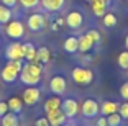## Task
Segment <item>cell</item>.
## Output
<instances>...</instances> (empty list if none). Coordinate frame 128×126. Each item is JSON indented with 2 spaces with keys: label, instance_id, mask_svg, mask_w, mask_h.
Returning a JSON list of instances; mask_svg holds the SVG:
<instances>
[{
  "label": "cell",
  "instance_id": "obj_1",
  "mask_svg": "<svg viewBox=\"0 0 128 126\" xmlns=\"http://www.w3.org/2000/svg\"><path fill=\"white\" fill-rule=\"evenodd\" d=\"M41 74H43V64L36 62V61H31L26 62L23 66V69L20 71L18 79L22 80V84L25 85H38L40 80H41Z\"/></svg>",
  "mask_w": 128,
  "mask_h": 126
},
{
  "label": "cell",
  "instance_id": "obj_2",
  "mask_svg": "<svg viewBox=\"0 0 128 126\" xmlns=\"http://www.w3.org/2000/svg\"><path fill=\"white\" fill-rule=\"evenodd\" d=\"M71 77L77 85H90L94 82V72L87 67H74L71 71Z\"/></svg>",
  "mask_w": 128,
  "mask_h": 126
},
{
  "label": "cell",
  "instance_id": "obj_3",
  "mask_svg": "<svg viewBox=\"0 0 128 126\" xmlns=\"http://www.w3.org/2000/svg\"><path fill=\"white\" fill-rule=\"evenodd\" d=\"M5 34H7L10 39H20L25 34V25H23L20 20H10V21L5 25Z\"/></svg>",
  "mask_w": 128,
  "mask_h": 126
},
{
  "label": "cell",
  "instance_id": "obj_4",
  "mask_svg": "<svg viewBox=\"0 0 128 126\" xmlns=\"http://www.w3.org/2000/svg\"><path fill=\"white\" fill-rule=\"evenodd\" d=\"M40 98H41V90L38 89L36 85H30V87H26V89L23 90L22 100H23V103L28 105V107L36 105L38 102H40Z\"/></svg>",
  "mask_w": 128,
  "mask_h": 126
},
{
  "label": "cell",
  "instance_id": "obj_5",
  "mask_svg": "<svg viewBox=\"0 0 128 126\" xmlns=\"http://www.w3.org/2000/svg\"><path fill=\"white\" fill-rule=\"evenodd\" d=\"M5 57L8 61H23L25 59V52H23V43L13 41L12 44L7 46L5 49Z\"/></svg>",
  "mask_w": 128,
  "mask_h": 126
},
{
  "label": "cell",
  "instance_id": "obj_6",
  "mask_svg": "<svg viewBox=\"0 0 128 126\" xmlns=\"http://www.w3.org/2000/svg\"><path fill=\"white\" fill-rule=\"evenodd\" d=\"M80 113H82L84 118H94V116H97L100 113V105L94 98H87L80 105Z\"/></svg>",
  "mask_w": 128,
  "mask_h": 126
},
{
  "label": "cell",
  "instance_id": "obj_7",
  "mask_svg": "<svg viewBox=\"0 0 128 126\" xmlns=\"http://www.w3.org/2000/svg\"><path fill=\"white\" fill-rule=\"evenodd\" d=\"M26 26H28V30L38 33L46 26V16L41 15V13H31L26 20Z\"/></svg>",
  "mask_w": 128,
  "mask_h": 126
},
{
  "label": "cell",
  "instance_id": "obj_8",
  "mask_svg": "<svg viewBox=\"0 0 128 126\" xmlns=\"http://www.w3.org/2000/svg\"><path fill=\"white\" fill-rule=\"evenodd\" d=\"M66 89H68V82H66V77H62V75H54L49 82V90L54 95H62Z\"/></svg>",
  "mask_w": 128,
  "mask_h": 126
},
{
  "label": "cell",
  "instance_id": "obj_9",
  "mask_svg": "<svg viewBox=\"0 0 128 126\" xmlns=\"http://www.w3.org/2000/svg\"><path fill=\"white\" fill-rule=\"evenodd\" d=\"M82 23H84V15L79 10L69 11L68 16H66V25H68L69 28H72V30H79L80 26H82Z\"/></svg>",
  "mask_w": 128,
  "mask_h": 126
},
{
  "label": "cell",
  "instance_id": "obj_10",
  "mask_svg": "<svg viewBox=\"0 0 128 126\" xmlns=\"http://www.w3.org/2000/svg\"><path fill=\"white\" fill-rule=\"evenodd\" d=\"M61 110L66 113L68 118H74V116H77V111L80 110V107L74 98H66L62 102V105H61Z\"/></svg>",
  "mask_w": 128,
  "mask_h": 126
},
{
  "label": "cell",
  "instance_id": "obj_11",
  "mask_svg": "<svg viewBox=\"0 0 128 126\" xmlns=\"http://www.w3.org/2000/svg\"><path fill=\"white\" fill-rule=\"evenodd\" d=\"M46 118H48V121H49L51 126H61V125L66 123L68 116H66V113H64L61 108H58V110H54V111L46 113Z\"/></svg>",
  "mask_w": 128,
  "mask_h": 126
},
{
  "label": "cell",
  "instance_id": "obj_12",
  "mask_svg": "<svg viewBox=\"0 0 128 126\" xmlns=\"http://www.w3.org/2000/svg\"><path fill=\"white\" fill-rule=\"evenodd\" d=\"M18 75H20V71H16L12 64L7 62V66H5L4 71H2V80L7 82V84H13V82L18 79Z\"/></svg>",
  "mask_w": 128,
  "mask_h": 126
},
{
  "label": "cell",
  "instance_id": "obj_13",
  "mask_svg": "<svg viewBox=\"0 0 128 126\" xmlns=\"http://www.w3.org/2000/svg\"><path fill=\"white\" fill-rule=\"evenodd\" d=\"M41 5L46 11L49 13H56V11L62 10L66 5V0H41Z\"/></svg>",
  "mask_w": 128,
  "mask_h": 126
},
{
  "label": "cell",
  "instance_id": "obj_14",
  "mask_svg": "<svg viewBox=\"0 0 128 126\" xmlns=\"http://www.w3.org/2000/svg\"><path fill=\"white\" fill-rule=\"evenodd\" d=\"M118 108H120V105L117 102L105 100V102H102V105H100V113L104 116H108V115H113V113H118Z\"/></svg>",
  "mask_w": 128,
  "mask_h": 126
},
{
  "label": "cell",
  "instance_id": "obj_15",
  "mask_svg": "<svg viewBox=\"0 0 128 126\" xmlns=\"http://www.w3.org/2000/svg\"><path fill=\"white\" fill-rule=\"evenodd\" d=\"M107 7L108 5L104 0H90V8H92V13L95 16H104L107 13Z\"/></svg>",
  "mask_w": 128,
  "mask_h": 126
},
{
  "label": "cell",
  "instance_id": "obj_16",
  "mask_svg": "<svg viewBox=\"0 0 128 126\" xmlns=\"http://www.w3.org/2000/svg\"><path fill=\"white\" fill-rule=\"evenodd\" d=\"M77 44H79V51L80 52H89V51H92V48L95 46L94 41L87 36V34H80V36L77 38Z\"/></svg>",
  "mask_w": 128,
  "mask_h": 126
},
{
  "label": "cell",
  "instance_id": "obj_17",
  "mask_svg": "<svg viewBox=\"0 0 128 126\" xmlns=\"http://www.w3.org/2000/svg\"><path fill=\"white\" fill-rule=\"evenodd\" d=\"M7 103H8V110H10L12 113H15V115L22 113V110H23V100L20 98V97H12Z\"/></svg>",
  "mask_w": 128,
  "mask_h": 126
},
{
  "label": "cell",
  "instance_id": "obj_18",
  "mask_svg": "<svg viewBox=\"0 0 128 126\" xmlns=\"http://www.w3.org/2000/svg\"><path fill=\"white\" fill-rule=\"evenodd\" d=\"M61 105H62V100H61L59 97H49L48 100L44 102V111L46 113L54 111V110H58V108H61Z\"/></svg>",
  "mask_w": 128,
  "mask_h": 126
},
{
  "label": "cell",
  "instance_id": "obj_19",
  "mask_svg": "<svg viewBox=\"0 0 128 126\" xmlns=\"http://www.w3.org/2000/svg\"><path fill=\"white\" fill-rule=\"evenodd\" d=\"M64 51L69 52V54H72V52L79 51V44H77V38L76 36H69L64 39V44H62Z\"/></svg>",
  "mask_w": 128,
  "mask_h": 126
},
{
  "label": "cell",
  "instance_id": "obj_20",
  "mask_svg": "<svg viewBox=\"0 0 128 126\" xmlns=\"http://www.w3.org/2000/svg\"><path fill=\"white\" fill-rule=\"evenodd\" d=\"M23 52H25V59L28 62L31 61H36V48L31 43H23Z\"/></svg>",
  "mask_w": 128,
  "mask_h": 126
},
{
  "label": "cell",
  "instance_id": "obj_21",
  "mask_svg": "<svg viewBox=\"0 0 128 126\" xmlns=\"http://www.w3.org/2000/svg\"><path fill=\"white\" fill-rule=\"evenodd\" d=\"M0 126H18V116L15 113L8 111L5 116L0 118Z\"/></svg>",
  "mask_w": 128,
  "mask_h": 126
},
{
  "label": "cell",
  "instance_id": "obj_22",
  "mask_svg": "<svg viewBox=\"0 0 128 126\" xmlns=\"http://www.w3.org/2000/svg\"><path fill=\"white\" fill-rule=\"evenodd\" d=\"M51 59V52H49L48 48H38L36 49V62H41V64H46L48 61Z\"/></svg>",
  "mask_w": 128,
  "mask_h": 126
},
{
  "label": "cell",
  "instance_id": "obj_23",
  "mask_svg": "<svg viewBox=\"0 0 128 126\" xmlns=\"http://www.w3.org/2000/svg\"><path fill=\"white\" fill-rule=\"evenodd\" d=\"M117 21H118L117 16L113 15V13H108V11L102 16V23H104L105 28H115V26H117Z\"/></svg>",
  "mask_w": 128,
  "mask_h": 126
},
{
  "label": "cell",
  "instance_id": "obj_24",
  "mask_svg": "<svg viewBox=\"0 0 128 126\" xmlns=\"http://www.w3.org/2000/svg\"><path fill=\"white\" fill-rule=\"evenodd\" d=\"M10 20H12V8L5 7V5H0V23L7 25Z\"/></svg>",
  "mask_w": 128,
  "mask_h": 126
},
{
  "label": "cell",
  "instance_id": "obj_25",
  "mask_svg": "<svg viewBox=\"0 0 128 126\" xmlns=\"http://www.w3.org/2000/svg\"><path fill=\"white\" fill-rule=\"evenodd\" d=\"M122 116L120 113H113V115H108L107 116V123H108V126H122Z\"/></svg>",
  "mask_w": 128,
  "mask_h": 126
},
{
  "label": "cell",
  "instance_id": "obj_26",
  "mask_svg": "<svg viewBox=\"0 0 128 126\" xmlns=\"http://www.w3.org/2000/svg\"><path fill=\"white\" fill-rule=\"evenodd\" d=\"M118 66H120L122 69H125V71L128 69V49L118 54Z\"/></svg>",
  "mask_w": 128,
  "mask_h": 126
},
{
  "label": "cell",
  "instance_id": "obj_27",
  "mask_svg": "<svg viewBox=\"0 0 128 126\" xmlns=\"http://www.w3.org/2000/svg\"><path fill=\"white\" fill-rule=\"evenodd\" d=\"M87 36L90 38L92 41H94V44H98V43H100V39H102V36H100V33H98L97 30H89L87 31Z\"/></svg>",
  "mask_w": 128,
  "mask_h": 126
},
{
  "label": "cell",
  "instance_id": "obj_28",
  "mask_svg": "<svg viewBox=\"0 0 128 126\" xmlns=\"http://www.w3.org/2000/svg\"><path fill=\"white\" fill-rule=\"evenodd\" d=\"M18 2L22 3L23 8H33V7H36L41 0H18Z\"/></svg>",
  "mask_w": 128,
  "mask_h": 126
},
{
  "label": "cell",
  "instance_id": "obj_29",
  "mask_svg": "<svg viewBox=\"0 0 128 126\" xmlns=\"http://www.w3.org/2000/svg\"><path fill=\"white\" fill-rule=\"evenodd\" d=\"M118 113H120V116L123 120H128V102H125V103L120 105V108H118Z\"/></svg>",
  "mask_w": 128,
  "mask_h": 126
},
{
  "label": "cell",
  "instance_id": "obj_30",
  "mask_svg": "<svg viewBox=\"0 0 128 126\" xmlns=\"http://www.w3.org/2000/svg\"><path fill=\"white\" fill-rule=\"evenodd\" d=\"M120 95H122V98H123L125 102H128V80L125 82V84H122V87H120Z\"/></svg>",
  "mask_w": 128,
  "mask_h": 126
},
{
  "label": "cell",
  "instance_id": "obj_31",
  "mask_svg": "<svg viewBox=\"0 0 128 126\" xmlns=\"http://www.w3.org/2000/svg\"><path fill=\"white\" fill-rule=\"evenodd\" d=\"M8 103L7 102H0V118H2V116H5L8 113Z\"/></svg>",
  "mask_w": 128,
  "mask_h": 126
},
{
  "label": "cell",
  "instance_id": "obj_32",
  "mask_svg": "<svg viewBox=\"0 0 128 126\" xmlns=\"http://www.w3.org/2000/svg\"><path fill=\"white\" fill-rule=\"evenodd\" d=\"M34 126H51L48 121V118H38L36 123H34Z\"/></svg>",
  "mask_w": 128,
  "mask_h": 126
},
{
  "label": "cell",
  "instance_id": "obj_33",
  "mask_svg": "<svg viewBox=\"0 0 128 126\" xmlns=\"http://www.w3.org/2000/svg\"><path fill=\"white\" fill-rule=\"evenodd\" d=\"M16 3H18V0H2V5H5L8 8H13Z\"/></svg>",
  "mask_w": 128,
  "mask_h": 126
},
{
  "label": "cell",
  "instance_id": "obj_34",
  "mask_svg": "<svg viewBox=\"0 0 128 126\" xmlns=\"http://www.w3.org/2000/svg\"><path fill=\"white\" fill-rule=\"evenodd\" d=\"M95 125H97V126H108V123H107V116L102 115L100 118L97 120V123H95Z\"/></svg>",
  "mask_w": 128,
  "mask_h": 126
},
{
  "label": "cell",
  "instance_id": "obj_35",
  "mask_svg": "<svg viewBox=\"0 0 128 126\" xmlns=\"http://www.w3.org/2000/svg\"><path fill=\"white\" fill-rule=\"evenodd\" d=\"M56 25H58V26H62V25H64V20H62V18H58V20H56Z\"/></svg>",
  "mask_w": 128,
  "mask_h": 126
},
{
  "label": "cell",
  "instance_id": "obj_36",
  "mask_svg": "<svg viewBox=\"0 0 128 126\" xmlns=\"http://www.w3.org/2000/svg\"><path fill=\"white\" fill-rule=\"evenodd\" d=\"M51 30H54V31L58 30V25H56V23H51Z\"/></svg>",
  "mask_w": 128,
  "mask_h": 126
},
{
  "label": "cell",
  "instance_id": "obj_37",
  "mask_svg": "<svg viewBox=\"0 0 128 126\" xmlns=\"http://www.w3.org/2000/svg\"><path fill=\"white\" fill-rule=\"evenodd\" d=\"M125 46H126V49H128V34L125 36Z\"/></svg>",
  "mask_w": 128,
  "mask_h": 126
},
{
  "label": "cell",
  "instance_id": "obj_38",
  "mask_svg": "<svg viewBox=\"0 0 128 126\" xmlns=\"http://www.w3.org/2000/svg\"><path fill=\"white\" fill-rule=\"evenodd\" d=\"M104 2H105V3H107V5H108V3H110V2H112V0H104Z\"/></svg>",
  "mask_w": 128,
  "mask_h": 126
},
{
  "label": "cell",
  "instance_id": "obj_39",
  "mask_svg": "<svg viewBox=\"0 0 128 126\" xmlns=\"http://www.w3.org/2000/svg\"><path fill=\"white\" fill-rule=\"evenodd\" d=\"M61 126H71V125H69V123H64V125H61Z\"/></svg>",
  "mask_w": 128,
  "mask_h": 126
},
{
  "label": "cell",
  "instance_id": "obj_40",
  "mask_svg": "<svg viewBox=\"0 0 128 126\" xmlns=\"http://www.w3.org/2000/svg\"><path fill=\"white\" fill-rule=\"evenodd\" d=\"M126 75H128V69H126Z\"/></svg>",
  "mask_w": 128,
  "mask_h": 126
},
{
  "label": "cell",
  "instance_id": "obj_41",
  "mask_svg": "<svg viewBox=\"0 0 128 126\" xmlns=\"http://www.w3.org/2000/svg\"><path fill=\"white\" fill-rule=\"evenodd\" d=\"M86 2H90V0H86Z\"/></svg>",
  "mask_w": 128,
  "mask_h": 126
},
{
  "label": "cell",
  "instance_id": "obj_42",
  "mask_svg": "<svg viewBox=\"0 0 128 126\" xmlns=\"http://www.w3.org/2000/svg\"><path fill=\"white\" fill-rule=\"evenodd\" d=\"M0 46H2V41H0Z\"/></svg>",
  "mask_w": 128,
  "mask_h": 126
},
{
  "label": "cell",
  "instance_id": "obj_43",
  "mask_svg": "<svg viewBox=\"0 0 128 126\" xmlns=\"http://www.w3.org/2000/svg\"><path fill=\"white\" fill-rule=\"evenodd\" d=\"M126 2H128V0H126Z\"/></svg>",
  "mask_w": 128,
  "mask_h": 126
}]
</instances>
